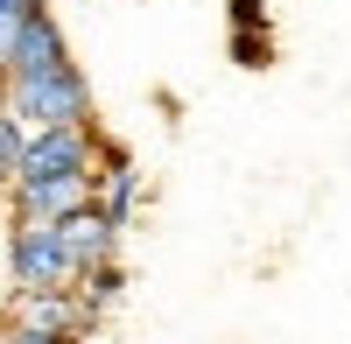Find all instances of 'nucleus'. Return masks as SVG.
<instances>
[{"instance_id": "6e6552de", "label": "nucleus", "mask_w": 351, "mask_h": 344, "mask_svg": "<svg viewBox=\"0 0 351 344\" xmlns=\"http://www.w3.org/2000/svg\"><path fill=\"white\" fill-rule=\"evenodd\" d=\"M120 232L127 225H112L106 211H71V218H56V239H64L71 253V267H99V260H120Z\"/></svg>"}, {"instance_id": "39448f33", "label": "nucleus", "mask_w": 351, "mask_h": 344, "mask_svg": "<svg viewBox=\"0 0 351 344\" xmlns=\"http://www.w3.org/2000/svg\"><path fill=\"white\" fill-rule=\"evenodd\" d=\"M8 323L56 330V337H84V330H92V309L77 302V288H21V295H8Z\"/></svg>"}, {"instance_id": "423d86ee", "label": "nucleus", "mask_w": 351, "mask_h": 344, "mask_svg": "<svg viewBox=\"0 0 351 344\" xmlns=\"http://www.w3.org/2000/svg\"><path fill=\"white\" fill-rule=\"evenodd\" d=\"M92 204V176H36V183H8V211L14 218H71Z\"/></svg>"}, {"instance_id": "f257e3e1", "label": "nucleus", "mask_w": 351, "mask_h": 344, "mask_svg": "<svg viewBox=\"0 0 351 344\" xmlns=\"http://www.w3.org/2000/svg\"><path fill=\"white\" fill-rule=\"evenodd\" d=\"M0 106L21 127H71V120H92V84H84L77 64H64L49 77H8L0 84Z\"/></svg>"}, {"instance_id": "7ed1b4c3", "label": "nucleus", "mask_w": 351, "mask_h": 344, "mask_svg": "<svg viewBox=\"0 0 351 344\" xmlns=\"http://www.w3.org/2000/svg\"><path fill=\"white\" fill-rule=\"evenodd\" d=\"M99 140H106V134H99L92 120H71V127H28V148H21L14 183H36V176H92Z\"/></svg>"}, {"instance_id": "0eeeda50", "label": "nucleus", "mask_w": 351, "mask_h": 344, "mask_svg": "<svg viewBox=\"0 0 351 344\" xmlns=\"http://www.w3.org/2000/svg\"><path fill=\"white\" fill-rule=\"evenodd\" d=\"M141 204V176H134V162L127 148H112V140H99V162H92V211H106L112 225H127Z\"/></svg>"}, {"instance_id": "1a4fd4ad", "label": "nucleus", "mask_w": 351, "mask_h": 344, "mask_svg": "<svg viewBox=\"0 0 351 344\" xmlns=\"http://www.w3.org/2000/svg\"><path fill=\"white\" fill-rule=\"evenodd\" d=\"M71 288H77V302L92 309V323H99L106 309L127 295V274H120V260H99V267H77V281H71Z\"/></svg>"}, {"instance_id": "ddd939ff", "label": "nucleus", "mask_w": 351, "mask_h": 344, "mask_svg": "<svg viewBox=\"0 0 351 344\" xmlns=\"http://www.w3.org/2000/svg\"><path fill=\"white\" fill-rule=\"evenodd\" d=\"M232 21H260V0H232Z\"/></svg>"}, {"instance_id": "20e7f679", "label": "nucleus", "mask_w": 351, "mask_h": 344, "mask_svg": "<svg viewBox=\"0 0 351 344\" xmlns=\"http://www.w3.org/2000/svg\"><path fill=\"white\" fill-rule=\"evenodd\" d=\"M71 64V42H64V21H56L43 0L21 14L14 28V56H8V77H49V71H64Z\"/></svg>"}, {"instance_id": "f8f14e48", "label": "nucleus", "mask_w": 351, "mask_h": 344, "mask_svg": "<svg viewBox=\"0 0 351 344\" xmlns=\"http://www.w3.org/2000/svg\"><path fill=\"white\" fill-rule=\"evenodd\" d=\"M8 344H77V337H56V330H28V323H8Z\"/></svg>"}, {"instance_id": "4468645a", "label": "nucleus", "mask_w": 351, "mask_h": 344, "mask_svg": "<svg viewBox=\"0 0 351 344\" xmlns=\"http://www.w3.org/2000/svg\"><path fill=\"white\" fill-rule=\"evenodd\" d=\"M0 8H14V14H28V8H36V0H0Z\"/></svg>"}, {"instance_id": "9d476101", "label": "nucleus", "mask_w": 351, "mask_h": 344, "mask_svg": "<svg viewBox=\"0 0 351 344\" xmlns=\"http://www.w3.org/2000/svg\"><path fill=\"white\" fill-rule=\"evenodd\" d=\"M21 148H28V127L14 120L8 106H0V190L14 183V169H21Z\"/></svg>"}, {"instance_id": "9b49d317", "label": "nucleus", "mask_w": 351, "mask_h": 344, "mask_svg": "<svg viewBox=\"0 0 351 344\" xmlns=\"http://www.w3.org/2000/svg\"><path fill=\"white\" fill-rule=\"evenodd\" d=\"M14 28H21V14L0 8V77H8V56H14Z\"/></svg>"}, {"instance_id": "f03ea898", "label": "nucleus", "mask_w": 351, "mask_h": 344, "mask_svg": "<svg viewBox=\"0 0 351 344\" xmlns=\"http://www.w3.org/2000/svg\"><path fill=\"white\" fill-rule=\"evenodd\" d=\"M0 260H8V295H21V288H71L77 281V267H71V253H64L49 218H14Z\"/></svg>"}]
</instances>
